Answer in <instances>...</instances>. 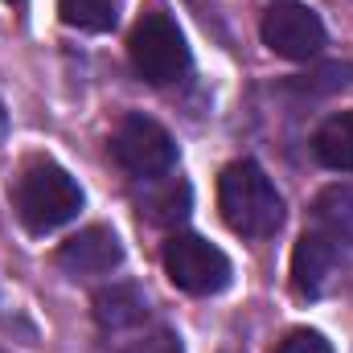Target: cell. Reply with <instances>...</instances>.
<instances>
[{"label": "cell", "instance_id": "1", "mask_svg": "<svg viewBox=\"0 0 353 353\" xmlns=\"http://www.w3.org/2000/svg\"><path fill=\"white\" fill-rule=\"evenodd\" d=\"M12 210H17V218L29 234H50V230L79 218L83 189L62 165H54L46 157H33L12 185Z\"/></svg>", "mask_w": 353, "mask_h": 353}, {"label": "cell", "instance_id": "2", "mask_svg": "<svg viewBox=\"0 0 353 353\" xmlns=\"http://www.w3.org/2000/svg\"><path fill=\"white\" fill-rule=\"evenodd\" d=\"M218 210L243 239H271L283 226V197L255 161H234L218 176Z\"/></svg>", "mask_w": 353, "mask_h": 353}, {"label": "cell", "instance_id": "3", "mask_svg": "<svg viewBox=\"0 0 353 353\" xmlns=\"http://www.w3.org/2000/svg\"><path fill=\"white\" fill-rule=\"evenodd\" d=\"M128 54H132L136 74L152 87H169L176 79H185V70H189L185 33L176 29V21L169 12H144L132 29Z\"/></svg>", "mask_w": 353, "mask_h": 353}, {"label": "cell", "instance_id": "4", "mask_svg": "<svg viewBox=\"0 0 353 353\" xmlns=\"http://www.w3.org/2000/svg\"><path fill=\"white\" fill-rule=\"evenodd\" d=\"M111 157L136 181H157V176H169L176 169L173 136L148 115H123L119 119V128L111 136Z\"/></svg>", "mask_w": 353, "mask_h": 353}, {"label": "cell", "instance_id": "5", "mask_svg": "<svg viewBox=\"0 0 353 353\" xmlns=\"http://www.w3.org/2000/svg\"><path fill=\"white\" fill-rule=\"evenodd\" d=\"M165 275L189 296H218L230 283V259L201 234H173L165 243Z\"/></svg>", "mask_w": 353, "mask_h": 353}, {"label": "cell", "instance_id": "6", "mask_svg": "<svg viewBox=\"0 0 353 353\" xmlns=\"http://www.w3.org/2000/svg\"><path fill=\"white\" fill-rule=\"evenodd\" d=\"M263 46L271 54L288 58V62H308L321 54L325 46V25L321 17L308 8V4H296V0H283V4H271L263 12Z\"/></svg>", "mask_w": 353, "mask_h": 353}, {"label": "cell", "instance_id": "7", "mask_svg": "<svg viewBox=\"0 0 353 353\" xmlns=\"http://www.w3.org/2000/svg\"><path fill=\"white\" fill-rule=\"evenodd\" d=\"M337 267H341V247L325 230H304L292 251V288L304 300H321L333 288Z\"/></svg>", "mask_w": 353, "mask_h": 353}, {"label": "cell", "instance_id": "8", "mask_svg": "<svg viewBox=\"0 0 353 353\" xmlns=\"http://www.w3.org/2000/svg\"><path fill=\"white\" fill-rule=\"evenodd\" d=\"M123 263V243L111 226H87L79 234H70L58 247V267L74 279L83 275H107Z\"/></svg>", "mask_w": 353, "mask_h": 353}, {"label": "cell", "instance_id": "9", "mask_svg": "<svg viewBox=\"0 0 353 353\" xmlns=\"http://www.w3.org/2000/svg\"><path fill=\"white\" fill-rule=\"evenodd\" d=\"M144 316H148V296L136 283H111L94 296V321L111 333L136 329Z\"/></svg>", "mask_w": 353, "mask_h": 353}, {"label": "cell", "instance_id": "10", "mask_svg": "<svg viewBox=\"0 0 353 353\" xmlns=\"http://www.w3.org/2000/svg\"><path fill=\"white\" fill-rule=\"evenodd\" d=\"M312 157L325 169H333V173H350L353 169V111H337V115H329L316 128Z\"/></svg>", "mask_w": 353, "mask_h": 353}, {"label": "cell", "instance_id": "11", "mask_svg": "<svg viewBox=\"0 0 353 353\" xmlns=\"http://www.w3.org/2000/svg\"><path fill=\"white\" fill-rule=\"evenodd\" d=\"M316 230H325L337 247H353V185H329L316 197Z\"/></svg>", "mask_w": 353, "mask_h": 353}, {"label": "cell", "instance_id": "12", "mask_svg": "<svg viewBox=\"0 0 353 353\" xmlns=\"http://www.w3.org/2000/svg\"><path fill=\"white\" fill-rule=\"evenodd\" d=\"M148 193H144V214L161 226H176L189 218V185L176 181V176H157V181H144Z\"/></svg>", "mask_w": 353, "mask_h": 353}, {"label": "cell", "instance_id": "13", "mask_svg": "<svg viewBox=\"0 0 353 353\" xmlns=\"http://www.w3.org/2000/svg\"><path fill=\"white\" fill-rule=\"evenodd\" d=\"M58 12L70 29L107 33L115 25V0H58Z\"/></svg>", "mask_w": 353, "mask_h": 353}, {"label": "cell", "instance_id": "14", "mask_svg": "<svg viewBox=\"0 0 353 353\" xmlns=\"http://www.w3.org/2000/svg\"><path fill=\"white\" fill-rule=\"evenodd\" d=\"M275 353H333V345H329L321 333H312V329H292V333L275 345Z\"/></svg>", "mask_w": 353, "mask_h": 353}, {"label": "cell", "instance_id": "15", "mask_svg": "<svg viewBox=\"0 0 353 353\" xmlns=\"http://www.w3.org/2000/svg\"><path fill=\"white\" fill-rule=\"evenodd\" d=\"M123 353H185V350H181V337H176V333H169V329H157V333L136 337V341H132Z\"/></svg>", "mask_w": 353, "mask_h": 353}, {"label": "cell", "instance_id": "16", "mask_svg": "<svg viewBox=\"0 0 353 353\" xmlns=\"http://www.w3.org/2000/svg\"><path fill=\"white\" fill-rule=\"evenodd\" d=\"M8 136V111H4V103H0V140Z\"/></svg>", "mask_w": 353, "mask_h": 353}]
</instances>
